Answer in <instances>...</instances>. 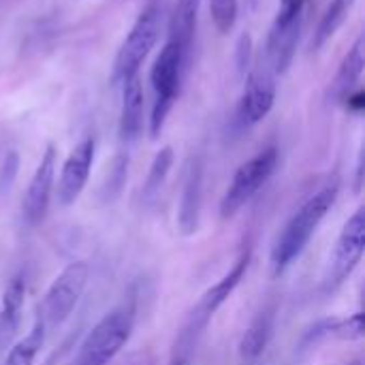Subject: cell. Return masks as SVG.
Instances as JSON below:
<instances>
[{"mask_svg": "<svg viewBox=\"0 0 365 365\" xmlns=\"http://www.w3.org/2000/svg\"><path fill=\"white\" fill-rule=\"evenodd\" d=\"M118 133L124 145H133L143 135V88H141L139 75L122 83V107H120Z\"/></svg>", "mask_w": 365, "mask_h": 365, "instance_id": "13", "label": "cell"}, {"mask_svg": "<svg viewBox=\"0 0 365 365\" xmlns=\"http://www.w3.org/2000/svg\"><path fill=\"white\" fill-rule=\"evenodd\" d=\"M276 71L267 62L265 56L259 58L255 68L248 73L244 94L237 105V124L242 128H250L265 120L276 103Z\"/></svg>", "mask_w": 365, "mask_h": 365, "instance_id": "8", "label": "cell"}, {"mask_svg": "<svg viewBox=\"0 0 365 365\" xmlns=\"http://www.w3.org/2000/svg\"><path fill=\"white\" fill-rule=\"evenodd\" d=\"M346 365H364L361 361H353V364H346Z\"/></svg>", "mask_w": 365, "mask_h": 365, "instance_id": "26", "label": "cell"}, {"mask_svg": "<svg viewBox=\"0 0 365 365\" xmlns=\"http://www.w3.org/2000/svg\"><path fill=\"white\" fill-rule=\"evenodd\" d=\"M173 167V150L167 145L163 148L152 165H150V171H148V178H145V184H143V190H141V201L143 205H154V201L160 197V190L167 182V175Z\"/></svg>", "mask_w": 365, "mask_h": 365, "instance_id": "21", "label": "cell"}, {"mask_svg": "<svg viewBox=\"0 0 365 365\" xmlns=\"http://www.w3.org/2000/svg\"><path fill=\"white\" fill-rule=\"evenodd\" d=\"M338 192H340V182L334 178L325 182L317 192H312L297 207V212L289 218V222L284 225L282 233L278 235L272 248L269 263H272L274 276H282L302 257L308 242L312 240V235L317 233V229L321 227V222L334 207Z\"/></svg>", "mask_w": 365, "mask_h": 365, "instance_id": "1", "label": "cell"}, {"mask_svg": "<svg viewBox=\"0 0 365 365\" xmlns=\"http://www.w3.org/2000/svg\"><path fill=\"white\" fill-rule=\"evenodd\" d=\"M188 58L190 56H186L173 41L167 38V43L163 45L160 53L156 56V60L152 64V71H150V83H152V92H154L152 113H150V137L152 139H158V135L163 133L165 122L180 96Z\"/></svg>", "mask_w": 365, "mask_h": 365, "instance_id": "2", "label": "cell"}, {"mask_svg": "<svg viewBox=\"0 0 365 365\" xmlns=\"http://www.w3.org/2000/svg\"><path fill=\"white\" fill-rule=\"evenodd\" d=\"M250 47H252L250 36H248V34H244V36L240 38V43H237V56H240V60H237V68H240L242 73H246V68H248V62H250Z\"/></svg>", "mask_w": 365, "mask_h": 365, "instance_id": "24", "label": "cell"}, {"mask_svg": "<svg viewBox=\"0 0 365 365\" xmlns=\"http://www.w3.org/2000/svg\"><path fill=\"white\" fill-rule=\"evenodd\" d=\"M201 190H203V169L199 160H192L186 171L182 197H180V229L184 235H192L199 229L201 214Z\"/></svg>", "mask_w": 365, "mask_h": 365, "instance_id": "16", "label": "cell"}, {"mask_svg": "<svg viewBox=\"0 0 365 365\" xmlns=\"http://www.w3.org/2000/svg\"><path fill=\"white\" fill-rule=\"evenodd\" d=\"M237 6H240V0H210L212 21L218 32L227 34L233 30L237 21Z\"/></svg>", "mask_w": 365, "mask_h": 365, "instance_id": "22", "label": "cell"}, {"mask_svg": "<svg viewBox=\"0 0 365 365\" xmlns=\"http://www.w3.org/2000/svg\"><path fill=\"white\" fill-rule=\"evenodd\" d=\"M135 327L133 306L107 312L86 336L71 365H109L130 340Z\"/></svg>", "mask_w": 365, "mask_h": 365, "instance_id": "3", "label": "cell"}, {"mask_svg": "<svg viewBox=\"0 0 365 365\" xmlns=\"http://www.w3.org/2000/svg\"><path fill=\"white\" fill-rule=\"evenodd\" d=\"M56 148L47 145L41 163L36 165L30 184L26 188L24 201H21V218L28 227H38L49 210L53 184H56Z\"/></svg>", "mask_w": 365, "mask_h": 365, "instance_id": "10", "label": "cell"}, {"mask_svg": "<svg viewBox=\"0 0 365 365\" xmlns=\"http://www.w3.org/2000/svg\"><path fill=\"white\" fill-rule=\"evenodd\" d=\"M171 365H184V361H182V359H175Z\"/></svg>", "mask_w": 365, "mask_h": 365, "instance_id": "25", "label": "cell"}, {"mask_svg": "<svg viewBox=\"0 0 365 365\" xmlns=\"http://www.w3.org/2000/svg\"><path fill=\"white\" fill-rule=\"evenodd\" d=\"M302 26H304V17H297L289 24H272L263 56L267 58L276 75H282L289 71L297 51Z\"/></svg>", "mask_w": 365, "mask_h": 365, "instance_id": "12", "label": "cell"}, {"mask_svg": "<svg viewBox=\"0 0 365 365\" xmlns=\"http://www.w3.org/2000/svg\"><path fill=\"white\" fill-rule=\"evenodd\" d=\"M276 165H278V150L276 148H265L259 154H255L250 160L240 165V169L233 173V180H231V184L225 190V197L220 201V216L231 218L248 201H252V197L274 175Z\"/></svg>", "mask_w": 365, "mask_h": 365, "instance_id": "7", "label": "cell"}, {"mask_svg": "<svg viewBox=\"0 0 365 365\" xmlns=\"http://www.w3.org/2000/svg\"><path fill=\"white\" fill-rule=\"evenodd\" d=\"M248 265H250V250H244L237 261L233 263V267L212 287L203 293V297L199 299V304L195 306V310L190 312L188 317V323L180 336V349H178V359L184 361V353H188L199 336L205 331V327L210 325V321L214 319V314L220 310V306L233 295V291L240 287V282L244 280L246 272H248Z\"/></svg>", "mask_w": 365, "mask_h": 365, "instance_id": "5", "label": "cell"}, {"mask_svg": "<svg viewBox=\"0 0 365 365\" xmlns=\"http://www.w3.org/2000/svg\"><path fill=\"white\" fill-rule=\"evenodd\" d=\"M306 0H280L274 24H289L297 17H304Z\"/></svg>", "mask_w": 365, "mask_h": 365, "instance_id": "23", "label": "cell"}, {"mask_svg": "<svg viewBox=\"0 0 365 365\" xmlns=\"http://www.w3.org/2000/svg\"><path fill=\"white\" fill-rule=\"evenodd\" d=\"M160 21H163V11L158 4H150L139 13L113 60V68L109 77L113 86H122L130 77L139 75L141 64L145 62V58L150 56V51L160 38Z\"/></svg>", "mask_w": 365, "mask_h": 365, "instance_id": "4", "label": "cell"}, {"mask_svg": "<svg viewBox=\"0 0 365 365\" xmlns=\"http://www.w3.org/2000/svg\"><path fill=\"white\" fill-rule=\"evenodd\" d=\"M203 0H178L171 24H169V41H173L186 56H190L195 34H197V21Z\"/></svg>", "mask_w": 365, "mask_h": 365, "instance_id": "18", "label": "cell"}, {"mask_svg": "<svg viewBox=\"0 0 365 365\" xmlns=\"http://www.w3.org/2000/svg\"><path fill=\"white\" fill-rule=\"evenodd\" d=\"M365 68V51H364V38H357L355 45L349 49V53L344 56V60L338 66L336 77L331 79L329 86V98L334 103H346V98L357 92L361 75Z\"/></svg>", "mask_w": 365, "mask_h": 365, "instance_id": "15", "label": "cell"}, {"mask_svg": "<svg viewBox=\"0 0 365 365\" xmlns=\"http://www.w3.org/2000/svg\"><path fill=\"white\" fill-rule=\"evenodd\" d=\"M94 154H96L94 137H83L62 163V169L58 175V188H56V197L62 207L73 205L83 192L92 165H94Z\"/></svg>", "mask_w": 365, "mask_h": 365, "instance_id": "11", "label": "cell"}, {"mask_svg": "<svg viewBox=\"0 0 365 365\" xmlns=\"http://www.w3.org/2000/svg\"><path fill=\"white\" fill-rule=\"evenodd\" d=\"M365 250V210L359 207L344 225L325 274V291H336L359 265Z\"/></svg>", "mask_w": 365, "mask_h": 365, "instance_id": "9", "label": "cell"}, {"mask_svg": "<svg viewBox=\"0 0 365 365\" xmlns=\"http://www.w3.org/2000/svg\"><path fill=\"white\" fill-rule=\"evenodd\" d=\"M24 297H26V276L17 274L4 289V295L0 302V351L9 346V342L13 340L19 327Z\"/></svg>", "mask_w": 365, "mask_h": 365, "instance_id": "17", "label": "cell"}, {"mask_svg": "<svg viewBox=\"0 0 365 365\" xmlns=\"http://www.w3.org/2000/svg\"><path fill=\"white\" fill-rule=\"evenodd\" d=\"M274 334V310H263L246 329L242 342H240V353L244 359H257L263 355L269 338Z\"/></svg>", "mask_w": 365, "mask_h": 365, "instance_id": "19", "label": "cell"}, {"mask_svg": "<svg viewBox=\"0 0 365 365\" xmlns=\"http://www.w3.org/2000/svg\"><path fill=\"white\" fill-rule=\"evenodd\" d=\"M364 336V314L357 312L353 317L346 319H323L319 323H314L302 338L299 349L302 351H310L321 342L327 340H359Z\"/></svg>", "mask_w": 365, "mask_h": 365, "instance_id": "14", "label": "cell"}, {"mask_svg": "<svg viewBox=\"0 0 365 365\" xmlns=\"http://www.w3.org/2000/svg\"><path fill=\"white\" fill-rule=\"evenodd\" d=\"M45 338H47V327L36 314L32 329L9 349L2 365H34V359L38 357V353L45 344Z\"/></svg>", "mask_w": 365, "mask_h": 365, "instance_id": "20", "label": "cell"}, {"mask_svg": "<svg viewBox=\"0 0 365 365\" xmlns=\"http://www.w3.org/2000/svg\"><path fill=\"white\" fill-rule=\"evenodd\" d=\"M90 278V265L86 261H73L68 263L49 284L41 306H38V319L45 323L47 331L62 327L73 310L77 308Z\"/></svg>", "mask_w": 365, "mask_h": 365, "instance_id": "6", "label": "cell"}]
</instances>
